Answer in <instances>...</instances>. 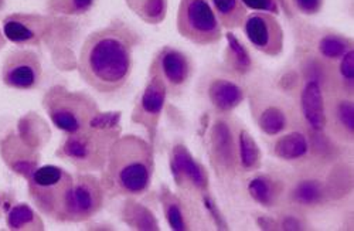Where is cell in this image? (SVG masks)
<instances>
[{
    "label": "cell",
    "mask_w": 354,
    "mask_h": 231,
    "mask_svg": "<svg viewBox=\"0 0 354 231\" xmlns=\"http://www.w3.org/2000/svg\"><path fill=\"white\" fill-rule=\"evenodd\" d=\"M139 41V33L122 20L88 35L78 55L80 77L101 94L120 91L131 77Z\"/></svg>",
    "instance_id": "1"
},
{
    "label": "cell",
    "mask_w": 354,
    "mask_h": 231,
    "mask_svg": "<svg viewBox=\"0 0 354 231\" xmlns=\"http://www.w3.org/2000/svg\"><path fill=\"white\" fill-rule=\"evenodd\" d=\"M153 172V145L129 133L113 142L100 181L105 196L135 198L151 189Z\"/></svg>",
    "instance_id": "2"
},
{
    "label": "cell",
    "mask_w": 354,
    "mask_h": 231,
    "mask_svg": "<svg viewBox=\"0 0 354 231\" xmlns=\"http://www.w3.org/2000/svg\"><path fill=\"white\" fill-rule=\"evenodd\" d=\"M121 112H100L84 129L68 133L55 156L73 165L77 172H101L113 142L121 136Z\"/></svg>",
    "instance_id": "3"
},
{
    "label": "cell",
    "mask_w": 354,
    "mask_h": 231,
    "mask_svg": "<svg viewBox=\"0 0 354 231\" xmlns=\"http://www.w3.org/2000/svg\"><path fill=\"white\" fill-rule=\"evenodd\" d=\"M43 108L53 125L66 135L84 129L101 112L90 94L70 91L64 85H53L46 91Z\"/></svg>",
    "instance_id": "4"
},
{
    "label": "cell",
    "mask_w": 354,
    "mask_h": 231,
    "mask_svg": "<svg viewBox=\"0 0 354 231\" xmlns=\"http://www.w3.org/2000/svg\"><path fill=\"white\" fill-rule=\"evenodd\" d=\"M74 175L60 166H39L27 179L28 197L37 212L57 223L62 221L73 189Z\"/></svg>",
    "instance_id": "5"
},
{
    "label": "cell",
    "mask_w": 354,
    "mask_h": 231,
    "mask_svg": "<svg viewBox=\"0 0 354 231\" xmlns=\"http://www.w3.org/2000/svg\"><path fill=\"white\" fill-rule=\"evenodd\" d=\"M177 32L197 46H212L223 39V27L209 0H180Z\"/></svg>",
    "instance_id": "6"
},
{
    "label": "cell",
    "mask_w": 354,
    "mask_h": 231,
    "mask_svg": "<svg viewBox=\"0 0 354 231\" xmlns=\"http://www.w3.org/2000/svg\"><path fill=\"white\" fill-rule=\"evenodd\" d=\"M105 192L100 178L90 172H77L73 189L60 223H84L104 207Z\"/></svg>",
    "instance_id": "7"
},
{
    "label": "cell",
    "mask_w": 354,
    "mask_h": 231,
    "mask_svg": "<svg viewBox=\"0 0 354 231\" xmlns=\"http://www.w3.org/2000/svg\"><path fill=\"white\" fill-rule=\"evenodd\" d=\"M239 129L225 117H218L209 133V155L220 178L234 176L239 167Z\"/></svg>",
    "instance_id": "8"
},
{
    "label": "cell",
    "mask_w": 354,
    "mask_h": 231,
    "mask_svg": "<svg viewBox=\"0 0 354 231\" xmlns=\"http://www.w3.org/2000/svg\"><path fill=\"white\" fill-rule=\"evenodd\" d=\"M167 89L162 77L152 68L147 73V81L145 89L135 104L131 120L133 124L140 125L149 136V142L155 143L159 122L165 109Z\"/></svg>",
    "instance_id": "9"
},
{
    "label": "cell",
    "mask_w": 354,
    "mask_h": 231,
    "mask_svg": "<svg viewBox=\"0 0 354 231\" xmlns=\"http://www.w3.org/2000/svg\"><path fill=\"white\" fill-rule=\"evenodd\" d=\"M43 75L40 57L32 50H15L6 55L2 66V81L13 90L37 89Z\"/></svg>",
    "instance_id": "10"
},
{
    "label": "cell",
    "mask_w": 354,
    "mask_h": 231,
    "mask_svg": "<svg viewBox=\"0 0 354 231\" xmlns=\"http://www.w3.org/2000/svg\"><path fill=\"white\" fill-rule=\"evenodd\" d=\"M244 33L255 50L268 57H278L283 51L285 33L277 16L255 12L247 16Z\"/></svg>",
    "instance_id": "11"
},
{
    "label": "cell",
    "mask_w": 354,
    "mask_h": 231,
    "mask_svg": "<svg viewBox=\"0 0 354 231\" xmlns=\"http://www.w3.org/2000/svg\"><path fill=\"white\" fill-rule=\"evenodd\" d=\"M170 172L176 186L186 193L197 196L209 193L207 172L183 143H177L170 152Z\"/></svg>",
    "instance_id": "12"
},
{
    "label": "cell",
    "mask_w": 354,
    "mask_h": 231,
    "mask_svg": "<svg viewBox=\"0 0 354 231\" xmlns=\"http://www.w3.org/2000/svg\"><path fill=\"white\" fill-rule=\"evenodd\" d=\"M53 20L35 13H12L3 19L5 37L17 46H39L51 32Z\"/></svg>",
    "instance_id": "13"
},
{
    "label": "cell",
    "mask_w": 354,
    "mask_h": 231,
    "mask_svg": "<svg viewBox=\"0 0 354 231\" xmlns=\"http://www.w3.org/2000/svg\"><path fill=\"white\" fill-rule=\"evenodd\" d=\"M151 68L155 70L166 84L167 93H180L193 74L190 57L170 46H165L153 59Z\"/></svg>",
    "instance_id": "14"
},
{
    "label": "cell",
    "mask_w": 354,
    "mask_h": 231,
    "mask_svg": "<svg viewBox=\"0 0 354 231\" xmlns=\"http://www.w3.org/2000/svg\"><path fill=\"white\" fill-rule=\"evenodd\" d=\"M326 128L337 142L353 145L354 140V102L353 97L330 90L324 98Z\"/></svg>",
    "instance_id": "15"
},
{
    "label": "cell",
    "mask_w": 354,
    "mask_h": 231,
    "mask_svg": "<svg viewBox=\"0 0 354 231\" xmlns=\"http://www.w3.org/2000/svg\"><path fill=\"white\" fill-rule=\"evenodd\" d=\"M0 155L6 166L26 181L40 165L39 149L27 145L20 135L13 131L0 140Z\"/></svg>",
    "instance_id": "16"
},
{
    "label": "cell",
    "mask_w": 354,
    "mask_h": 231,
    "mask_svg": "<svg viewBox=\"0 0 354 231\" xmlns=\"http://www.w3.org/2000/svg\"><path fill=\"white\" fill-rule=\"evenodd\" d=\"M301 112L305 124L313 132L326 128L324 111V84L315 78H305L301 89Z\"/></svg>",
    "instance_id": "17"
},
{
    "label": "cell",
    "mask_w": 354,
    "mask_h": 231,
    "mask_svg": "<svg viewBox=\"0 0 354 231\" xmlns=\"http://www.w3.org/2000/svg\"><path fill=\"white\" fill-rule=\"evenodd\" d=\"M207 97L212 107L221 115L239 108L245 98L244 89L234 80L225 77H214L207 86Z\"/></svg>",
    "instance_id": "18"
},
{
    "label": "cell",
    "mask_w": 354,
    "mask_h": 231,
    "mask_svg": "<svg viewBox=\"0 0 354 231\" xmlns=\"http://www.w3.org/2000/svg\"><path fill=\"white\" fill-rule=\"evenodd\" d=\"M248 193L254 201L258 205L267 209L275 207L285 192V185L281 179L261 173V175L254 176L248 183Z\"/></svg>",
    "instance_id": "19"
},
{
    "label": "cell",
    "mask_w": 354,
    "mask_h": 231,
    "mask_svg": "<svg viewBox=\"0 0 354 231\" xmlns=\"http://www.w3.org/2000/svg\"><path fill=\"white\" fill-rule=\"evenodd\" d=\"M227 47L224 51V66L235 77H244L252 70V57L248 48L234 33H227Z\"/></svg>",
    "instance_id": "20"
},
{
    "label": "cell",
    "mask_w": 354,
    "mask_h": 231,
    "mask_svg": "<svg viewBox=\"0 0 354 231\" xmlns=\"http://www.w3.org/2000/svg\"><path fill=\"white\" fill-rule=\"evenodd\" d=\"M309 154V140L305 133L293 131L278 135L274 143V155L283 162L301 160Z\"/></svg>",
    "instance_id": "21"
},
{
    "label": "cell",
    "mask_w": 354,
    "mask_h": 231,
    "mask_svg": "<svg viewBox=\"0 0 354 231\" xmlns=\"http://www.w3.org/2000/svg\"><path fill=\"white\" fill-rule=\"evenodd\" d=\"M326 189L317 179H304L295 183L290 189L289 198L295 206L304 209H315L326 200Z\"/></svg>",
    "instance_id": "22"
},
{
    "label": "cell",
    "mask_w": 354,
    "mask_h": 231,
    "mask_svg": "<svg viewBox=\"0 0 354 231\" xmlns=\"http://www.w3.org/2000/svg\"><path fill=\"white\" fill-rule=\"evenodd\" d=\"M6 225L12 231H43L46 228L40 213L27 203L8 206Z\"/></svg>",
    "instance_id": "23"
},
{
    "label": "cell",
    "mask_w": 354,
    "mask_h": 231,
    "mask_svg": "<svg viewBox=\"0 0 354 231\" xmlns=\"http://www.w3.org/2000/svg\"><path fill=\"white\" fill-rule=\"evenodd\" d=\"M160 203L169 227L174 231H186L190 228V217L182 198L171 193L167 186H162Z\"/></svg>",
    "instance_id": "24"
},
{
    "label": "cell",
    "mask_w": 354,
    "mask_h": 231,
    "mask_svg": "<svg viewBox=\"0 0 354 231\" xmlns=\"http://www.w3.org/2000/svg\"><path fill=\"white\" fill-rule=\"evenodd\" d=\"M353 48V39L335 32L322 33L316 40V51L319 59L324 63H337L342 57Z\"/></svg>",
    "instance_id": "25"
},
{
    "label": "cell",
    "mask_w": 354,
    "mask_h": 231,
    "mask_svg": "<svg viewBox=\"0 0 354 231\" xmlns=\"http://www.w3.org/2000/svg\"><path fill=\"white\" fill-rule=\"evenodd\" d=\"M257 124L267 136H278L283 133L289 125L286 111L277 102H267L259 108Z\"/></svg>",
    "instance_id": "26"
},
{
    "label": "cell",
    "mask_w": 354,
    "mask_h": 231,
    "mask_svg": "<svg viewBox=\"0 0 354 231\" xmlns=\"http://www.w3.org/2000/svg\"><path fill=\"white\" fill-rule=\"evenodd\" d=\"M213 12L221 24L227 30L243 27L248 9L241 3V0H209Z\"/></svg>",
    "instance_id": "27"
},
{
    "label": "cell",
    "mask_w": 354,
    "mask_h": 231,
    "mask_svg": "<svg viewBox=\"0 0 354 231\" xmlns=\"http://www.w3.org/2000/svg\"><path fill=\"white\" fill-rule=\"evenodd\" d=\"M122 220L132 230H159V224L153 213L142 203L135 201L133 197H127L122 207Z\"/></svg>",
    "instance_id": "28"
},
{
    "label": "cell",
    "mask_w": 354,
    "mask_h": 231,
    "mask_svg": "<svg viewBox=\"0 0 354 231\" xmlns=\"http://www.w3.org/2000/svg\"><path fill=\"white\" fill-rule=\"evenodd\" d=\"M237 138H239V167L244 172L258 170L262 163V154L259 151L258 143L245 128L239 129Z\"/></svg>",
    "instance_id": "29"
},
{
    "label": "cell",
    "mask_w": 354,
    "mask_h": 231,
    "mask_svg": "<svg viewBox=\"0 0 354 231\" xmlns=\"http://www.w3.org/2000/svg\"><path fill=\"white\" fill-rule=\"evenodd\" d=\"M330 90L353 97L354 90V48L348 50L337 62V67L332 74Z\"/></svg>",
    "instance_id": "30"
},
{
    "label": "cell",
    "mask_w": 354,
    "mask_h": 231,
    "mask_svg": "<svg viewBox=\"0 0 354 231\" xmlns=\"http://www.w3.org/2000/svg\"><path fill=\"white\" fill-rule=\"evenodd\" d=\"M128 8L145 23L160 24L167 15V0H125Z\"/></svg>",
    "instance_id": "31"
},
{
    "label": "cell",
    "mask_w": 354,
    "mask_h": 231,
    "mask_svg": "<svg viewBox=\"0 0 354 231\" xmlns=\"http://www.w3.org/2000/svg\"><path fill=\"white\" fill-rule=\"evenodd\" d=\"M94 5L95 0H47L46 9L54 16H82L90 12Z\"/></svg>",
    "instance_id": "32"
},
{
    "label": "cell",
    "mask_w": 354,
    "mask_h": 231,
    "mask_svg": "<svg viewBox=\"0 0 354 231\" xmlns=\"http://www.w3.org/2000/svg\"><path fill=\"white\" fill-rule=\"evenodd\" d=\"M288 3L292 16L295 13L302 16H315L322 10L324 0H288Z\"/></svg>",
    "instance_id": "33"
},
{
    "label": "cell",
    "mask_w": 354,
    "mask_h": 231,
    "mask_svg": "<svg viewBox=\"0 0 354 231\" xmlns=\"http://www.w3.org/2000/svg\"><path fill=\"white\" fill-rule=\"evenodd\" d=\"M241 3L247 9H251L255 12H267L274 16H278L281 12L278 0H241Z\"/></svg>",
    "instance_id": "34"
},
{
    "label": "cell",
    "mask_w": 354,
    "mask_h": 231,
    "mask_svg": "<svg viewBox=\"0 0 354 231\" xmlns=\"http://www.w3.org/2000/svg\"><path fill=\"white\" fill-rule=\"evenodd\" d=\"M278 227L281 230H305L306 225L305 223L298 217V216H293V214H286L283 216L279 223Z\"/></svg>",
    "instance_id": "35"
},
{
    "label": "cell",
    "mask_w": 354,
    "mask_h": 231,
    "mask_svg": "<svg viewBox=\"0 0 354 231\" xmlns=\"http://www.w3.org/2000/svg\"><path fill=\"white\" fill-rule=\"evenodd\" d=\"M201 198H203V201H204V206L207 207V210L212 213V216H213V219H214L216 224L218 225V228H223V230L228 228V227H227V224H225V221H224V219H223V216L218 213L217 206L213 203V200H212L207 194L201 196Z\"/></svg>",
    "instance_id": "36"
},
{
    "label": "cell",
    "mask_w": 354,
    "mask_h": 231,
    "mask_svg": "<svg viewBox=\"0 0 354 231\" xmlns=\"http://www.w3.org/2000/svg\"><path fill=\"white\" fill-rule=\"evenodd\" d=\"M278 5L283 9V13H285L288 17H292V13H290V10H289L288 0H278Z\"/></svg>",
    "instance_id": "37"
},
{
    "label": "cell",
    "mask_w": 354,
    "mask_h": 231,
    "mask_svg": "<svg viewBox=\"0 0 354 231\" xmlns=\"http://www.w3.org/2000/svg\"><path fill=\"white\" fill-rule=\"evenodd\" d=\"M6 209H8V203H6V201H5L3 196H2V194H0V219H2L3 213L6 212Z\"/></svg>",
    "instance_id": "38"
},
{
    "label": "cell",
    "mask_w": 354,
    "mask_h": 231,
    "mask_svg": "<svg viewBox=\"0 0 354 231\" xmlns=\"http://www.w3.org/2000/svg\"><path fill=\"white\" fill-rule=\"evenodd\" d=\"M5 44H6V37H5V35L2 32H0V48H3Z\"/></svg>",
    "instance_id": "39"
}]
</instances>
